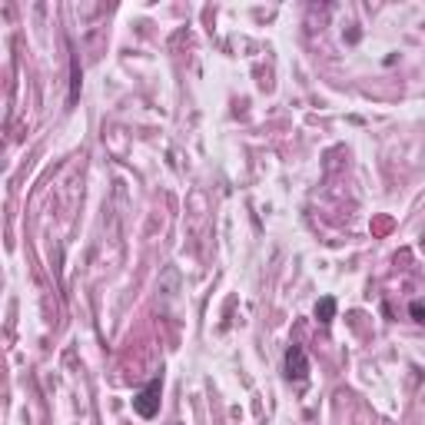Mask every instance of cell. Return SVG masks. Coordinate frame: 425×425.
<instances>
[{
  "label": "cell",
  "mask_w": 425,
  "mask_h": 425,
  "mask_svg": "<svg viewBox=\"0 0 425 425\" xmlns=\"http://www.w3.org/2000/svg\"><path fill=\"white\" fill-rule=\"evenodd\" d=\"M160 395H163V375H153L147 386L133 395V408L140 419H153L160 412Z\"/></svg>",
  "instance_id": "1"
},
{
  "label": "cell",
  "mask_w": 425,
  "mask_h": 425,
  "mask_svg": "<svg viewBox=\"0 0 425 425\" xmlns=\"http://www.w3.org/2000/svg\"><path fill=\"white\" fill-rule=\"evenodd\" d=\"M286 379L289 382H306L309 379V355H306V349L299 346V342H293L289 349H286Z\"/></svg>",
  "instance_id": "2"
},
{
  "label": "cell",
  "mask_w": 425,
  "mask_h": 425,
  "mask_svg": "<svg viewBox=\"0 0 425 425\" xmlns=\"http://www.w3.org/2000/svg\"><path fill=\"white\" fill-rule=\"evenodd\" d=\"M315 319L322 322V326H333L335 319V296H322L315 302Z\"/></svg>",
  "instance_id": "3"
},
{
  "label": "cell",
  "mask_w": 425,
  "mask_h": 425,
  "mask_svg": "<svg viewBox=\"0 0 425 425\" xmlns=\"http://www.w3.org/2000/svg\"><path fill=\"white\" fill-rule=\"evenodd\" d=\"M80 87H83V74H80V60H76V54L70 56V96H67V103L74 107L76 96H80Z\"/></svg>",
  "instance_id": "4"
},
{
  "label": "cell",
  "mask_w": 425,
  "mask_h": 425,
  "mask_svg": "<svg viewBox=\"0 0 425 425\" xmlns=\"http://www.w3.org/2000/svg\"><path fill=\"white\" fill-rule=\"evenodd\" d=\"M408 313H412L415 322H425V299H412L408 302Z\"/></svg>",
  "instance_id": "5"
}]
</instances>
